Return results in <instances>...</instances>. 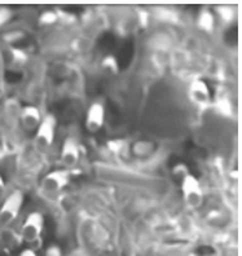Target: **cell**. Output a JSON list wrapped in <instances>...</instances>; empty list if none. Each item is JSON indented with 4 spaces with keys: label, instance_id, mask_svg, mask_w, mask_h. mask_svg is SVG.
<instances>
[{
    "label": "cell",
    "instance_id": "5bb4252c",
    "mask_svg": "<svg viewBox=\"0 0 242 256\" xmlns=\"http://www.w3.org/2000/svg\"><path fill=\"white\" fill-rule=\"evenodd\" d=\"M57 20V16L54 14V12H50V10H47V12H44L43 14L39 18V22L43 24V25H50V24H54Z\"/></svg>",
    "mask_w": 242,
    "mask_h": 256
},
{
    "label": "cell",
    "instance_id": "9a60e30c",
    "mask_svg": "<svg viewBox=\"0 0 242 256\" xmlns=\"http://www.w3.org/2000/svg\"><path fill=\"white\" fill-rule=\"evenodd\" d=\"M102 66H104V69L110 70V72H116V58L113 57H106V58L102 61Z\"/></svg>",
    "mask_w": 242,
    "mask_h": 256
},
{
    "label": "cell",
    "instance_id": "ba28073f",
    "mask_svg": "<svg viewBox=\"0 0 242 256\" xmlns=\"http://www.w3.org/2000/svg\"><path fill=\"white\" fill-rule=\"evenodd\" d=\"M79 156H80V152H79V145L74 138H68L62 144V149H61L60 160L61 164L64 166L65 170L74 168L79 162Z\"/></svg>",
    "mask_w": 242,
    "mask_h": 256
},
{
    "label": "cell",
    "instance_id": "ac0fdd59",
    "mask_svg": "<svg viewBox=\"0 0 242 256\" xmlns=\"http://www.w3.org/2000/svg\"><path fill=\"white\" fill-rule=\"evenodd\" d=\"M4 196H6V182L0 175V200H3Z\"/></svg>",
    "mask_w": 242,
    "mask_h": 256
},
{
    "label": "cell",
    "instance_id": "8992f818",
    "mask_svg": "<svg viewBox=\"0 0 242 256\" xmlns=\"http://www.w3.org/2000/svg\"><path fill=\"white\" fill-rule=\"evenodd\" d=\"M189 98L194 104L196 106L206 109L210 106L211 102V94L208 84L204 83L202 79H194V80L189 84L188 88Z\"/></svg>",
    "mask_w": 242,
    "mask_h": 256
},
{
    "label": "cell",
    "instance_id": "30bf717a",
    "mask_svg": "<svg viewBox=\"0 0 242 256\" xmlns=\"http://www.w3.org/2000/svg\"><path fill=\"white\" fill-rule=\"evenodd\" d=\"M197 25L198 28H201V30H204V32H211L212 30H214V26H215L214 14H212L208 10H202V12L198 14Z\"/></svg>",
    "mask_w": 242,
    "mask_h": 256
},
{
    "label": "cell",
    "instance_id": "3957f363",
    "mask_svg": "<svg viewBox=\"0 0 242 256\" xmlns=\"http://www.w3.org/2000/svg\"><path fill=\"white\" fill-rule=\"evenodd\" d=\"M56 132V119L54 116H46L42 118L39 127L36 128L34 138L35 146L39 150H47L52 146Z\"/></svg>",
    "mask_w": 242,
    "mask_h": 256
},
{
    "label": "cell",
    "instance_id": "9c48e42d",
    "mask_svg": "<svg viewBox=\"0 0 242 256\" xmlns=\"http://www.w3.org/2000/svg\"><path fill=\"white\" fill-rule=\"evenodd\" d=\"M20 118H21V123L25 130L36 131V128L39 127L42 122L40 110L38 108L28 105V106L22 108L21 112H20Z\"/></svg>",
    "mask_w": 242,
    "mask_h": 256
},
{
    "label": "cell",
    "instance_id": "277c9868",
    "mask_svg": "<svg viewBox=\"0 0 242 256\" xmlns=\"http://www.w3.org/2000/svg\"><path fill=\"white\" fill-rule=\"evenodd\" d=\"M44 228V216L42 212L34 211L28 215L21 228V238L28 244H34L40 238Z\"/></svg>",
    "mask_w": 242,
    "mask_h": 256
},
{
    "label": "cell",
    "instance_id": "d6986e66",
    "mask_svg": "<svg viewBox=\"0 0 242 256\" xmlns=\"http://www.w3.org/2000/svg\"><path fill=\"white\" fill-rule=\"evenodd\" d=\"M18 256H38V255H36V252H35L34 250H32V248H25V250H22L21 252H20Z\"/></svg>",
    "mask_w": 242,
    "mask_h": 256
},
{
    "label": "cell",
    "instance_id": "6da1fadb",
    "mask_svg": "<svg viewBox=\"0 0 242 256\" xmlns=\"http://www.w3.org/2000/svg\"><path fill=\"white\" fill-rule=\"evenodd\" d=\"M182 193L186 206L190 210H197L204 203V190L194 176L186 174L182 178Z\"/></svg>",
    "mask_w": 242,
    "mask_h": 256
},
{
    "label": "cell",
    "instance_id": "4fadbf2b",
    "mask_svg": "<svg viewBox=\"0 0 242 256\" xmlns=\"http://www.w3.org/2000/svg\"><path fill=\"white\" fill-rule=\"evenodd\" d=\"M216 108L223 116H230L232 112V106H230L228 97H219L216 101Z\"/></svg>",
    "mask_w": 242,
    "mask_h": 256
},
{
    "label": "cell",
    "instance_id": "e0dca14e",
    "mask_svg": "<svg viewBox=\"0 0 242 256\" xmlns=\"http://www.w3.org/2000/svg\"><path fill=\"white\" fill-rule=\"evenodd\" d=\"M44 256H62V254H61L60 247L52 244V246H50L47 250H46V254H44Z\"/></svg>",
    "mask_w": 242,
    "mask_h": 256
},
{
    "label": "cell",
    "instance_id": "52a82bcc",
    "mask_svg": "<svg viewBox=\"0 0 242 256\" xmlns=\"http://www.w3.org/2000/svg\"><path fill=\"white\" fill-rule=\"evenodd\" d=\"M105 123V106L101 102L96 101L88 108L86 114V128L88 131L94 134L102 128Z\"/></svg>",
    "mask_w": 242,
    "mask_h": 256
},
{
    "label": "cell",
    "instance_id": "2e32d148",
    "mask_svg": "<svg viewBox=\"0 0 242 256\" xmlns=\"http://www.w3.org/2000/svg\"><path fill=\"white\" fill-rule=\"evenodd\" d=\"M10 10H6V8H4V6H2L0 8V28L3 25H6V22L10 21Z\"/></svg>",
    "mask_w": 242,
    "mask_h": 256
},
{
    "label": "cell",
    "instance_id": "5b68a950",
    "mask_svg": "<svg viewBox=\"0 0 242 256\" xmlns=\"http://www.w3.org/2000/svg\"><path fill=\"white\" fill-rule=\"evenodd\" d=\"M70 171L69 170H54L44 176L42 180V189L48 194L58 193L69 184Z\"/></svg>",
    "mask_w": 242,
    "mask_h": 256
},
{
    "label": "cell",
    "instance_id": "ffe728a7",
    "mask_svg": "<svg viewBox=\"0 0 242 256\" xmlns=\"http://www.w3.org/2000/svg\"><path fill=\"white\" fill-rule=\"evenodd\" d=\"M3 154H4V152H3V149H2V146H0V156H3Z\"/></svg>",
    "mask_w": 242,
    "mask_h": 256
},
{
    "label": "cell",
    "instance_id": "7c38bea8",
    "mask_svg": "<svg viewBox=\"0 0 242 256\" xmlns=\"http://www.w3.org/2000/svg\"><path fill=\"white\" fill-rule=\"evenodd\" d=\"M216 10L220 18L226 22H230L234 18V16H236L234 10L230 6H218Z\"/></svg>",
    "mask_w": 242,
    "mask_h": 256
},
{
    "label": "cell",
    "instance_id": "8fae6325",
    "mask_svg": "<svg viewBox=\"0 0 242 256\" xmlns=\"http://www.w3.org/2000/svg\"><path fill=\"white\" fill-rule=\"evenodd\" d=\"M2 240H3L4 244L10 247H14L17 244H21V236L16 234L12 229H6L3 228V232H2Z\"/></svg>",
    "mask_w": 242,
    "mask_h": 256
},
{
    "label": "cell",
    "instance_id": "7a4b0ae2",
    "mask_svg": "<svg viewBox=\"0 0 242 256\" xmlns=\"http://www.w3.org/2000/svg\"><path fill=\"white\" fill-rule=\"evenodd\" d=\"M24 204V194L20 190H14L4 200L0 207V228H6L18 218L20 210Z\"/></svg>",
    "mask_w": 242,
    "mask_h": 256
}]
</instances>
